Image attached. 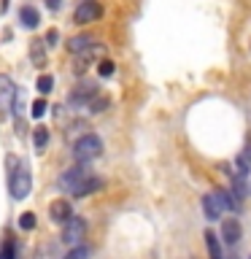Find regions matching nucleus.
Segmentation results:
<instances>
[{
    "label": "nucleus",
    "instance_id": "nucleus-1",
    "mask_svg": "<svg viewBox=\"0 0 251 259\" xmlns=\"http://www.w3.org/2000/svg\"><path fill=\"white\" fill-rule=\"evenodd\" d=\"M8 167H11V178H8L11 197H14V200H24V197L30 194V186H32L30 167L24 165V162H16L14 157H8Z\"/></svg>",
    "mask_w": 251,
    "mask_h": 259
},
{
    "label": "nucleus",
    "instance_id": "nucleus-2",
    "mask_svg": "<svg viewBox=\"0 0 251 259\" xmlns=\"http://www.w3.org/2000/svg\"><path fill=\"white\" fill-rule=\"evenodd\" d=\"M100 154H103V141H100L95 133L81 135L78 141H76V146H73V157H76L81 165H87V162L97 159Z\"/></svg>",
    "mask_w": 251,
    "mask_h": 259
},
{
    "label": "nucleus",
    "instance_id": "nucleus-3",
    "mask_svg": "<svg viewBox=\"0 0 251 259\" xmlns=\"http://www.w3.org/2000/svg\"><path fill=\"white\" fill-rule=\"evenodd\" d=\"M87 235V222L81 216H70L62 227V243L68 246H78V240Z\"/></svg>",
    "mask_w": 251,
    "mask_h": 259
},
{
    "label": "nucleus",
    "instance_id": "nucleus-4",
    "mask_svg": "<svg viewBox=\"0 0 251 259\" xmlns=\"http://www.w3.org/2000/svg\"><path fill=\"white\" fill-rule=\"evenodd\" d=\"M14 97H16L14 81L8 78L6 73H0V119L8 116V113L14 111Z\"/></svg>",
    "mask_w": 251,
    "mask_h": 259
},
{
    "label": "nucleus",
    "instance_id": "nucleus-5",
    "mask_svg": "<svg viewBox=\"0 0 251 259\" xmlns=\"http://www.w3.org/2000/svg\"><path fill=\"white\" fill-rule=\"evenodd\" d=\"M103 16V6L95 3V0H84L76 11H73V22L76 24H89V22H97Z\"/></svg>",
    "mask_w": 251,
    "mask_h": 259
},
{
    "label": "nucleus",
    "instance_id": "nucleus-6",
    "mask_svg": "<svg viewBox=\"0 0 251 259\" xmlns=\"http://www.w3.org/2000/svg\"><path fill=\"white\" fill-rule=\"evenodd\" d=\"M89 176V170H87V165H73V167H68L65 170V173L60 176V181H57V186H60V189H68V192H73L76 189V186L84 181V178Z\"/></svg>",
    "mask_w": 251,
    "mask_h": 259
},
{
    "label": "nucleus",
    "instance_id": "nucleus-7",
    "mask_svg": "<svg viewBox=\"0 0 251 259\" xmlns=\"http://www.w3.org/2000/svg\"><path fill=\"white\" fill-rule=\"evenodd\" d=\"M49 216H52V222H57V224H65V222H68V219L73 216V210H70V202L65 200V197L54 200L52 205H49Z\"/></svg>",
    "mask_w": 251,
    "mask_h": 259
},
{
    "label": "nucleus",
    "instance_id": "nucleus-8",
    "mask_svg": "<svg viewBox=\"0 0 251 259\" xmlns=\"http://www.w3.org/2000/svg\"><path fill=\"white\" fill-rule=\"evenodd\" d=\"M97 95V84H92V81H87V84H78L76 89H73L70 95V103L73 105H87L92 97Z\"/></svg>",
    "mask_w": 251,
    "mask_h": 259
},
{
    "label": "nucleus",
    "instance_id": "nucleus-9",
    "mask_svg": "<svg viewBox=\"0 0 251 259\" xmlns=\"http://www.w3.org/2000/svg\"><path fill=\"white\" fill-rule=\"evenodd\" d=\"M103 189V178H97V176H87L84 181H81L76 189H73L70 194L73 197H87V194H95V192H100Z\"/></svg>",
    "mask_w": 251,
    "mask_h": 259
},
{
    "label": "nucleus",
    "instance_id": "nucleus-10",
    "mask_svg": "<svg viewBox=\"0 0 251 259\" xmlns=\"http://www.w3.org/2000/svg\"><path fill=\"white\" fill-rule=\"evenodd\" d=\"M222 240L227 246H235L240 240V222L238 219H224L222 222Z\"/></svg>",
    "mask_w": 251,
    "mask_h": 259
},
{
    "label": "nucleus",
    "instance_id": "nucleus-11",
    "mask_svg": "<svg viewBox=\"0 0 251 259\" xmlns=\"http://www.w3.org/2000/svg\"><path fill=\"white\" fill-rule=\"evenodd\" d=\"M68 49L73 54H84L89 49H95V38L92 35H76V38L68 40Z\"/></svg>",
    "mask_w": 251,
    "mask_h": 259
},
{
    "label": "nucleus",
    "instance_id": "nucleus-12",
    "mask_svg": "<svg viewBox=\"0 0 251 259\" xmlns=\"http://www.w3.org/2000/svg\"><path fill=\"white\" fill-rule=\"evenodd\" d=\"M19 22H22L27 30H35V27H38V22H40L38 8H32V6H22V8H19Z\"/></svg>",
    "mask_w": 251,
    "mask_h": 259
},
{
    "label": "nucleus",
    "instance_id": "nucleus-13",
    "mask_svg": "<svg viewBox=\"0 0 251 259\" xmlns=\"http://www.w3.org/2000/svg\"><path fill=\"white\" fill-rule=\"evenodd\" d=\"M202 213H205L208 222H216V219L224 213V210L219 208V202L214 200V194H205V197H202Z\"/></svg>",
    "mask_w": 251,
    "mask_h": 259
},
{
    "label": "nucleus",
    "instance_id": "nucleus-14",
    "mask_svg": "<svg viewBox=\"0 0 251 259\" xmlns=\"http://www.w3.org/2000/svg\"><path fill=\"white\" fill-rule=\"evenodd\" d=\"M211 194H214V200L219 202V208H222V210H235V208L240 205V202L235 200L230 192H224V189H216V192H211Z\"/></svg>",
    "mask_w": 251,
    "mask_h": 259
},
{
    "label": "nucleus",
    "instance_id": "nucleus-15",
    "mask_svg": "<svg viewBox=\"0 0 251 259\" xmlns=\"http://www.w3.org/2000/svg\"><path fill=\"white\" fill-rule=\"evenodd\" d=\"M205 246H208V254H211V259H224L222 256V243L216 240V235L214 232H205Z\"/></svg>",
    "mask_w": 251,
    "mask_h": 259
},
{
    "label": "nucleus",
    "instance_id": "nucleus-16",
    "mask_svg": "<svg viewBox=\"0 0 251 259\" xmlns=\"http://www.w3.org/2000/svg\"><path fill=\"white\" fill-rule=\"evenodd\" d=\"M230 194H232V197L238 200V202H240L243 197H246V178L235 176V178H232V192H230Z\"/></svg>",
    "mask_w": 251,
    "mask_h": 259
},
{
    "label": "nucleus",
    "instance_id": "nucleus-17",
    "mask_svg": "<svg viewBox=\"0 0 251 259\" xmlns=\"http://www.w3.org/2000/svg\"><path fill=\"white\" fill-rule=\"evenodd\" d=\"M32 143H35V149H38V151H44V149H46V143H49V130H46V127H38V130H35V135H32Z\"/></svg>",
    "mask_w": 251,
    "mask_h": 259
},
{
    "label": "nucleus",
    "instance_id": "nucleus-18",
    "mask_svg": "<svg viewBox=\"0 0 251 259\" xmlns=\"http://www.w3.org/2000/svg\"><path fill=\"white\" fill-rule=\"evenodd\" d=\"M35 89L40 95H49L54 89V78L52 76H38V81H35Z\"/></svg>",
    "mask_w": 251,
    "mask_h": 259
},
{
    "label": "nucleus",
    "instance_id": "nucleus-19",
    "mask_svg": "<svg viewBox=\"0 0 251 259\" xmlns=\"http://www.w3.org/2000/svg\"><path fill=\"white\" fill-rule=\"evenodd\" d=\"M87 108L89 111H92V113H100V111H105V108H108V97H92V100H89L87 103Z\"/></svg>",
    "mask_w": 251,
    "mask_h": 259
},
{
    "label": "nucleus",
    "instance_id": "nucleus-20",
    "mask_svg": "<svg viewBox=\"0 0 251 259\" xmlns=\"http://www.w3.org/2000/svg\"><path fill=\"white\" fill-rule=\"evenodd\" d=\"M19 227H22V230H35V213H22L19 216Z\"/></svg>",
    "mask_w": 251,
    "mask_h": 259
},
{
    "label": "nucleus",
    "instance_id": "nucleus-21",
    "mask_svg": "<svg viewBox=\"0 0 251 259\" xmlns=\"http://www.w3.org/2000/svg\"><path fill=\"white\" fill-rule=\"evenodd\" d=\"M0 259H16V248L11 240H6L3 246H0Z\"/></svg>",
    "mask_w": 251,
    "mask_h": 259
},
{
    "label": "nucleus",
    "instance_id": "nucleus-22",
    "mask_svg": "<svg viewBox=\"0 0 251 259\" xmlns=\"http://www.w3.org/2000/svg\"><path fill=\"white\" fill-rule=\"evenodd\" d=\"M87 256H89V248L87 246H76L65 259H87Z\"/></svg>",
    "mask_w": 251,
    "mask_h": 259
},
{
    "label": "nucleus",
    "instance_id": "nucleus-23",
    "mask_svg": "<svg viewBox=\"0 0 251 259\" xmlns=\"http://www.w3.org/2000/svg\"><path fill=\"white\" fill-rule=\"evenodd\" d=\"M46 108H49V105H46V100H35V103H32V116H35V119H40V116H44V113H46Z\"/></svg>",
    "mask_w": 251,
    "mask_h": 259
},
{
    "label": "nucleus",
    "instance_id": "nucleus-24",
    "mask_svg": "<svg viewBox=\"0 0 251 259\" xmlns=\"http://www.w3.org/2000/svg\"><path fill=\"white\" fill-rule=\"evenodd\" d=\"M40 46H44V40H32V46H30L32 49V60H35L38 65L44 62V52H40Z\"/></svg>",
    "mask_w": 251,
    "mask_h": 259
},
{
    "label": "nucleus",
    "instance_id": "nucleus-25",
    "mask_svg": "<svg viewBox=\"0 0 251 259\" xmlns=\"http://www.w3.org/2000/svg\"><path fill=\"white\" fill-rule=\"evenodd\" d=\"M113 73H116V65L111 60H103L100 62V76H113Z\"/></svg>",
    "mask_w": 251,
    "mask_h": 259
},
{
    "label": "nucleus",
    "instance_id": "nucleus-26",
    "mask_svg": "<svg viewBox=\"0 0 251 259\" xmlns=\"http://www.w3.org/2000/svg\"><path fill=\"white\" fill-rule=\"evenodd\" d=\"M46 40H49V46H57V40H60V32H57V30H49Z\"/></svg>",
    "mask_w": 251,
    "mask_h": 259
},
{
    "label": "nucleus",
    "instance_id": "nucleus-27",
    "mask_svg": "<svg viewBox=\"0 0 251 259\" xmlns=\"http://www.w3.org/2000/svg\"><path fill=\"white\" fill-rule=\"evenodd\" d=\"M240 159L246 162V165L251 167V146H246V149H243V154H240Z\"/></svg>",
    "mask_w": 251,
    "mask_h": 259
},
{
    "label": "nucleus",
    "instance_id": "nucleus-28",
    "mask_svg": "<svg viewBox=\"0 0 251 259\" xmlns=\"http://www.w3.org/2000/svg\"><path fill=\"white\" fill-rule=\"evenodd\" d=\"M60 6H62V0H46V8H52V11H57Z\"/></svg>",
    "mask_w": 251,
    "mask_h": 259
},
{
    "label": "nucleus",
    "instance_id": "nucleus-29",
    "mask_svg": "<svg viewBox=\"0 0 251 259\" xmlns=\"http://www.w3.org/2000/svg\"><path fill=\"white\" fill-rule=\"evenodd\" d=\"M248 259H251V254H248Z\"/></svg>",
    "mask_w": 251,
    "mask_h": 259
}]
</instances>
